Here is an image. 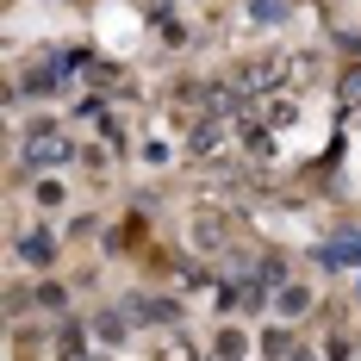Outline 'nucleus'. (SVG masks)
Masks as SVG:
<instances>
[{
    "label": "nucleus",
    "mask_w": 361,
    "mask_h": 361,
    "mask_svg": "<svg viewBox=\"0 0 361 361\" xmlns=\"http://www.w3.org/2000/svg\"><path fill=\"white\" fill-rule=\"evenodd\" d=\"M63 156H69V144H63L56 131H37L32 137V162H63Z\"/></svg>",
    "instance_id": "1"
}]
</instances>
